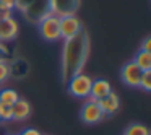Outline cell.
Here are the masks:
<instances>
[{"label": "cell", "mask_w": 151, "mask_h": 135, "mask_svg": "<svg viewBox=\"0 0 151 135\" xmlns=\"http://www.w3.org/2000/svg\"><path fill=\"white\" fill-rule=\"evenodd\" d=\"M89 56V34L83 30L72 39H65L60 56V78L67 83L73 75L83 72Z\"/></svg>", "instance_id": "6da1fadb"}, {"label": "cell", "mask_w": 151, "mask_h": 135, "mask_svg": "<svg viewBox=\"0 0 151 135\" xmlns=\"http://www.w3.org/2000/svg\"><path fill=\"white\" fill-rule=\"evenodd\" d=\"M91 83L93 78L89 75H86L85 72H80L76 75H73L72 78L67 82V90L72 96L78 99H88L89 91H91Z\"/></svg>", "instance_id": "7a4b0ae2"}, {"label": "cell", "mask_w": 151, "mask_h": 135, "mask_svg": "<svg viewBox=\"0 0 151 135\" xmlns=\"http://www.w3.org/2000/svg\"><path fill=\"white\" fill-rule=\"evenodd\" d=\"M39 36L47 43H57L60 41V18L49 13L37 23Z\"/></svg>", "instance_id": "3957f363"}, {"label": "cell", "mask_w": 151, "mask_h": 135, "mask_svg": "<svg viewBox=\"0 0 151 135\" xmlns=\"http://www.w3.org/2000/svg\"><path fill=\"white\" fill-rule=\"evenodd\" d=\"M23 17L26 18L28 23H33L37 25L44 17L50 13V5H49V0H34L33 4H29L23 12Z\"/></svg>", "instance_id": "277c9868"}, {"label": "cell", "mask_w": 151, "mask_h": 135, "mask_svg": "<svg viewBox=\"0 0 151 135\" xmlns=\"http://www.w3.org/2000/svg\"><path fill=\"white\" fill-rule=\"evenodd\" d=\"M80 119H81L83 124H88V125H94V124H99L106 119L102 109L99 108L98 101L94 99H86V103L83 104L81 111H80Z\"/></svg>", "instance_id": "5b68a950"}, {"label": "cell", "mask_w": 151, "mask_h": 135, "mask_svg": "<svg viewBox=\"0 0 151 135\" xmlns=\"http://www.w3.org/2000/svg\"><path fill=\"white\" fill-rule=\"evenodd\" d=\"M83 30H85L83 23L76 15H68V17L60 18V39H72Z\"/></svg>", "instance_id": "8992f818"}, {"label": "cell", "mask_w": 151, "mask_h": 135, "mask_svg": "<svg viewBox=\"0 0 151 135\" xmlns=\"http://www.w3.org/2000/svg\"><path fill=\"white\" fill-rule=\"evenodd\" d=\"M81 0H49L50 13L55 17H68V15H76L80 8Z\"/></svg>", "instance_id": "52a82bcc"}, {"label": "cell", "mask_w": 151, "mask_h": 135, "mask_svg": "<svg viewBox=\"0 0 151 135\" xmlns=\"http://www.w3.org/2000/svg\"><path fill=\"white\" fill-rule=\"evenodd\" d=\"M141 75H143V70H141L133 60L127 62L124 67H122V70H120L122 82H124L127 86H130V88H138V86H140Z\"/></svg>", "instance_id": "ba28073f"}, {"label": "cell", "mask_w": 151, "mask_h": 135, "mask_svg": "<svg viewBox=\"0 0 151 135\" xmlns=\"http://www.w3.org/2000/svg\"><path fill=\"white\" fill-rule=\"evenodd\" d=\"M18 31H20V25L13 17H8L0 20V43H12L17 39Z\"/></svg>", "instance_id": "9c48e42d"}, {"label": "cell", "mask_w": 151, "mask_h": 135, "mask_svg": "<svg viewBox=\"0 0 151 135\" xmlns=\"http://www.w3.org/2000/svg\"><path fill=\"white\" fill-rule=\"evenodd\" d=\"M112 91L111 83L106 78H96L91 83V91H89V99H94V101H101L102 98L109 95Z\"/></svg>", "instance_id": "30bf717a"}, {"label": "cell", "mask_w": 151, "mask_h": 135, "mask_svg": "<svg viewBox=\"0 0 151 135\" xmlns=\"http://www.w3.org/2000/svg\"><path fill=\"white\" fill-rule=\"evenodd\" d=\"M98 104H99V108L102 109L106 117H109V116H114L115 112L119 111V108H120V98L117 96V93L111 91L106 98H102L101 101H98Z\"/></svg>", "instance_id": "8fae6325"}, {"label": "cell", "mask_w": 151, "mask_h": 135, "mask_svg": "<svg viewBox=\"0 0 151 135\" xmlns=\"http://www.w3.org/2000/svg\"><path fill=\"white\" fill-rule=\"evenodd\" d=\"M12 109H13V121H18V122H23V121H26V119H29L31 112H33L29 101L24 99V98L18 99V101L12 106Z\"/></svg>", "instance_id": "7c38bea8"}, {"label": "cell", "mask_w": 151, "mask_h": 135, "mask_svg": "<svg viewBox=\"0 0 151 135\" xmlns=\"http://www.w3.org/2000/svg\"><path fill=\"white\" fill-rule=\"evenodd\" d=\"M18 99H20V95H18L17 90H13V88H4V90H0V103H2V104L13 106Z\"/></svg>", "instance_id": "4fadbf2b"}, {"label": "cell", "mask_w": 151, "mask_h": 135, "mask_svg": "<svg viewBox=\"0 0 151 135\" xmlns=\"http://www.w3.org/2000/svg\"><path fill=\"white\" fill-rule=\"evenodd\" d=\"M133 62L137 64L143 72H145V70H151V52L140 49V51H138V54L135 56Z\"/></svg>", "instance_id": "5bb4252c"}, {"label": "cell", "mask_w": 151, "mask_h": 135, "mask_svg": "<svg viewBox=\"0 0 151 135\" xmlns=\"http://www.w3.org/2000/svg\"><path fill=\"white\" fill-rule=\"evenodd\" d=\"M124 135H151L150 129L140 122H133L124 130Z\"/></svg>", "instance_id": "9a60e30c"}, {"label": "cell", "mask_w": 151, "mask_h": 135, "mask_svg": "<svg viewBox=\"0 0 151 135\" xmlns=\"http://www.w3.org/2000/svg\"><path fill=\"white\" fill-rule=\"evenodd\" d=\"M143 91H151V70H145L143 75H141V80H140V86Z\"/></svg>", "instance_id": "2e32d148"}, {"label": "cell", "mask_w": 151, "mask_h": 135, "mask_svg": "<svg viewBox=\"0 0 151 135\" xmlns=\"http://www.w3.org/2000/svg\"><path fill=\"white\" fill-rule=\"evenodd\" d=\"M0 121H5V122L13 121V109H12V106L0 103Z\"/></svg>", "instance_id": "e0dca14e"}, {"label": "cell", "mask_w": 151, "mask_h": 135, "mask_svg": "<svg viewBox=\"0 0 151 135\" xmlns=\"http://www.w3.org/2000/svg\"><path fill=\"white\" fill-rule=\"evenodd\" d=\"M10 77H12L10 75V64H8L7 60H2V62H0V85L5 83Z\"/></svg>", "instance_id": "ac0fdd59"}, {"label": "cell", "mask_w": 151, "mask_h": 135, "mask_svg": "<svg viewBox=\"0 0 151 135\" xmlns=\"http://www.w3.org/2000/svg\"><path fill=\"white\" fill-rule=\"evenodd\" d=\"M33 2H34V0H15V10L23 12L24 8H26L29 4H33Z\"/></svg>", "instance_id": "d6986e66"}, {"label": "cell", "mask_w": 151, "mask_h": 135, "mask_svg": "<svg viewBox=\"0 0 151 135\" xmlns=\"http://www.w3.org/2000/svg\"><path fill=\"white\" fill-rule=\"evenodd\" d=\"M0 5L4 8H7V10H10V12L15 10V0H0Z\"/></svg>", "instance_id": "ffe728a7"}, {"label": "cell", "mask_w": 151, "mask_h": 135, "mask_svg": "<svg viewBox=\"0 0 151 135\" xmlns=\"http://www.w3.org/2000/svg\"><path fill=\"white\" fill-rule=\"evenodd\" d=\"M141 51H148V52H151V36L145 38V41L141 43Z\"/></svg>", "instance_id": "44dd1931"}, {"label": "cell", "mask_w": 151, "mask_h": 135, "mask_svg": "<svg viewBox=\"0 0 151 135\" xmlns=\"http://www.w3.org/2000/svg\"><path fill=\"white\" fill-rule=\"evenodd\" d=\"M7 56H8V49L5 47L4 43H0V62L2 60H7Z\"/></svg>", "instance_id": "7402d4cb"}, {"label": "cell", "mask_w": 151, "mask_h": 135, "mask_svg": "<svg viewBox=\"0 0 151 135\" xmlns=\"http://www.w3.org/2000/svg\"><path fill=\"white\" fill-rule=\"evenodd\" d=\"M20 135H42V134H41V132L37 130V129H34V127H29V129H24V130L21 132Z\"/></svg>", "instance_id": "603a6c76"}, {"label": "cell", "mask_w": 151, "mask_h": 135, "mask_svg": "<svg viewBox=\"0 0 151 135\" xmlns=\"http://www.w3.org/2000/svg\"><path fill=\"white\" fill-rule=\"evenodd\" d=\"M8 135H15V134H8Z\"/></svg>", "instance_id": "cb8c5ba5"}]
</instances>
